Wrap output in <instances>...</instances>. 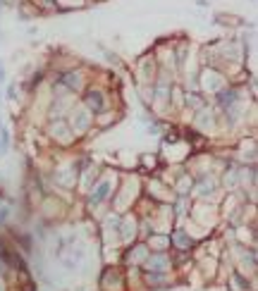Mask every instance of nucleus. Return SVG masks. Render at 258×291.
<instances>
[{
  "instance_id": "1",
  "label": "nucleus",
  "mask_w": 258,
  "mask_h": 291,
  "mask_svg": "<svg viewBox=\"0 0 258 291\" xmlns=\"http://www.w3.org/2000/svg\"><path fill=\"white\" fill-rule=\"evenodd\" d=\"M0 79H3V67H0Z\"/></svg>"
}]
</instances>
